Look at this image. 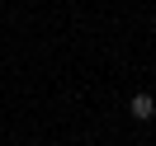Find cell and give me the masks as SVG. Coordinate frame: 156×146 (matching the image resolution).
<instances>
[{
    "label": "cell",
    "mask_w": 156,
    "mask_h": 146,
    "mask_svg": "<svg viewBox=\"0 0 156 146\" xmlns=\"http://www.w3.org/2000/svg\"><path fill=\"white\" fill-rule=\"evenodd\" d=\"M128 113H133L137 123H151V118H156V104H151V94H133V99H128Z\"/></svg>",
    "instance_id": "6da1fadb"
}]
</instances>
